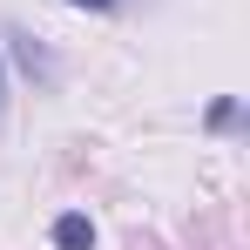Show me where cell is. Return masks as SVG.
Segmentation results:
<instances>
[{
    "label": "cell",
    "instance_id": "obj_1",
    "mask_svg": "<svg viewBox=\"0 0 250 250\" xmlns=\"http://www.w3.org/2000/svg\"><path fill=\"white\" fill-rule=\"evenodd\" d=\"M54 250H95V223L88 216H54Z\"/></svg>",
    "mask_w": 250,
    "mask_h": 250
},
{
    "label": "cell",
    "instance_id": "obj_2",
    "mask_svg": "<svg viewBox=\"0 0 250 250\" xmlns=\"http://www.w3.org/2000/svg\"><path fill=\"white\" fill-rule=\"evenodd\" d=\"M68 7H95V14H108V7H122V0H68Z\"/></svg>",
    "mask_w": 250,
    "mask_h": 250
}]
</instances>
